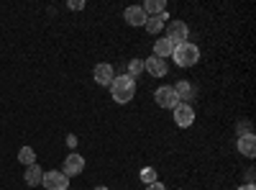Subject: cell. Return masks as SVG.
I'll return each mask as SVG.
<instances>
[{
    "instance_id": "obj_21",
    "label": "cell",
    "mask_w": 256,
    "mask_h": 190,
    "mask_svg": "<svg viewBox=\"0 0 256 190\" xmlns=\"http://www.w3.org/2000/svg\"><path fill=\"white\" fill-rule=\"evenodd\" d=\"M67 6H70V11H82V8H84V3H82V0H70Z\"/></svg>"
},
{
    "instance_id": "obj_23",
    "label": "cell",
    "mask_w": 256,
    "mask_h": 190,
    "mask_svg": "<svg viewBox=\"0 0 256 190\" xmlns=\"http://www.w3.org/2000/svg\"><path fill=\"white\" fill-rule=\"evenodd\" d=\"M146 190H166V187H164V185L156 180V182H152V185H146Z\"/></svg>"
},
{
    "instance_id": "obj_16",
    "label": "cell",
    "mask_w": 256,
    "mask_h": 190,
    "mask_svg": "<svg viewBox=\"0 0 256 190\" xmlns=\"http://www.w3.org/2000/svg\"><path fill=\"white\" fill-rule=\"evenodd\" d=\"M41 177H44V172H41V167H38V164L26 167V175H24V180H26L28 185H41Z\"/></svg>"
},
{
    "instance_id": "obj_15",
    "label": "cell",
    "mask_w": 256,
    "mask_h": 190,
    "mask_svg": "<svg viewBox=\"0 0 256 190\" xmlns=\"http://www.w3.org/2000/svg\"><path fill=\"white\" fill-rule=\"evenodd\" d=\"M172 52H174V44L169 39H159L156 44H154V57H159V59H166V57H172Z\"/></svg>"
},
{
    "instance_id": "obj_17",
    "label": "cell",
    "mask_w": 256,
    "mask_h": 190,
    "mask_svg": "<svg viewBox=\"0 0 256 190\" xmlns=\"http://www.w3.org/2000/svg\"><path fill=\"white\" fill-rule=\"evenodd\" d=\"M18 162H20V164H26V167L36 164V152L31 149V146H24V149L18 152Z\"/></svg>"
},
{
    "instance_id": "obj_9",
    "label": "cell",
    "mask_w": 256,
    "mask_h": 190,
    "mask_svg": "<svg viewBox=\"0 0 256 190\" xmlns=\"http://www.w3.org/2000/svg\"><path fill=\"white\" fill-rule=\"evenodd\" d=\"M82 170H84V159H82L80 154H74V152H72V154H70L67 159H64V167H62V172L67 175V177H74V175H80Z\"/></svg>"
},
{
    "instance_id": "obj_6",
    "label": "cell",
    "mask_w": 256,
    "mask_h": 190,
    "mask_svg": "<svg viewBox=\"0 0 256 190\" xmlns=\"http://www.w3.org/2000/svg\"><path fill=\"white\" fill-rule=\"evenodd\" d=\"M172 116H174V123L180 126V129H190V126L195 123V108H192L190 103H180L172 111Z\"/></svg>"
},
{
    "instance_id": "obj_18",
    "label": "cell",
    "mask_w": 256,
    "mask_h": 190,
    "mask_svg": "<svg viewBox=\"0 0 256 190\" xmlns=\"http://www.w3.org/2000/svg\"><path fill=\"white\" fill-rule=\"evenodd\" d=\"M141 72H144V59H131L128 62V77L131 80H136Z\"/></svg>"
},
{
    "instance_id": "obj_24",
    "label": "cell",
    "mask_w": 256,
    "mask_h": 190,
    "mask_svg": "<svg viewBox=\"0 0 256 190\" xmlns=\"http://www.w3.org/2000/svg\"><path fill=\"white\" fill-rule=\"evenodd\" d=\"M238 190H256V187H254V182H246V185H241Z\"/></svg>"
},
{
    "instance_id": "obj_14",
    "label": "cell",
    "mask_w": 256,
    "mask_h": 190,
    "mask_svg": "<svg viewBox=\"0 0 256 190\" xmlns=\"http://www.w3.org/2000/svg\"><path fill=\"white\" fill-rule=\"evenodd\" d=\"M141 11L146 13V18L148 16H162V13H166V3L164 0H146V3L141 6Z\"/></svg>"
},
{
    "instance_id": "obj_11",
    "label": "cell",
    "mask_w": 256,
    "mask_h": 190,
    "mask_svg": "<svg viewBox=\"0 0 256 190\" xmlns=\"http://www.w3.org/2000/svg\"><path fill=\"white\" fill-rule=\"evenodd\" d=\"M174 93H177V98H180V103H192L195 100V88H192V82H187V80H180L177 85H174Z\"/></svg>"
},
{
    "instance_id": "obj_8",
    "label": "cell",
    "mask_w": 256,
    "mask_h": 190,
    "mask_svg": "<svg viewBox=\"0 0 256 190\" xmlns=\"http://www.w3.org/2000/svg\"><path fill=\"white\" fill-rule=\"evenodd\" d=\"M144 72H148L152 77H164L166 72H169V65L164 59H159V57H148V59H144Z\"/></svg>"
},
{
    "instance_id": "obj_13",
    "label": "cell",
    "mask_w": 256,
    "mask_h": 190,
    "mask_svg": "<svg viewBox=\"0 0 256 190\" xmlns=\"http://www.w3.org/2000/svg\"><path fill=\"white\" fill-rule=\"evenodd\" d=\"M166 21H169V13H162V16H148L146 18V24H144V29L152 34V36H156L164 26H166Z\"/></svg>"
},
{
    "instance_id": "obj_20",
    "label": "cell",
    "mask_w": 256,
    "mask_h": 190,
    "mask_svg": "<svg viewBox=\"0 0 256 190\" xmlns=\"http://www.w3.org/2000/svg\"><path fill=\"white\" fill-rule=\"evenodd\" d=\"M236 131H238V136H244V134H254V131H251V123H248V121H238Z\"/></svg>"
},
{
    "instance_id": "obj_1",
    "label": "cell",
    "mask_w": 256,
    "mask_h": 190,
    "mask_svg": "<svg viewBox=\"0 0 256 190\" xmlns=\"http://www.w3.org/2000/svg\"><path fill=\"white\" fill-rule=\"evenodd\" d=\"M110 95L118 105H126L131 103L134 95H136V80H131L128 75H118L113 82H110Z\"/></svg>"
},
{
    "instance_id": "obj_2",
    "label": "cell",
    "mask_w": 256,
    "mask_h": 190,
    "mask_svg": "<svg viewBox=\"0 0 256 190\" xmlns=\"http://www.w3.org/2000/svg\"><path fill=\"white\" fill-rule=\"evenodd\" d=\"M172 59L177 62V67H192L200 62V47L192 44V41H182V44L174 47Z\"/></svg>"
},
{
    "instance_id": "obj_22",
    "label": "cell",
    "mask_w": 256,
    "mask_h": 190,
    "mask_svg": "<svg viewBox=\"0 0 256 190\" xmlns=\"http://www.w3.org/2000/svg\"><path fill=\"white\" fill-rule=\"evenodd\" d=\"M67 146H70V149H74V146H77V136L74 134H67Z\"/></svg>"
},
{
    "instance_id": "obj_19",
    "label": "cell",
    "mask_w": 256,
    "mask_h": 190,
    "mask_svg": "<svg viewBox=\"0 0 256 190\" xmlns=\"http://www.w3.org/2000/svg\"><path fill=\"white\" fill-rule=\"evenodd\" d=\"M138 177H141V182H146V185H152V182H156V180H159V177H156V172L152 170V167L141 170V175H138Z\"/></svg>"
},
{
    "instance_id": "obj_12",
    "label": "cell",
    "mask_w": 256,
    "mask_h": 190,
    "mask_svg": "<svg viewBox=\"0 0 256 190\" xmlns=\"http://www.w3.org/2000/svg\"><path fill=\"white\" fill-rule=\"evenodd\" d=\"M123 18H126V24H128V26H144V24H146V13L141 11V6H131V8H126Z\"/></svg>"
},
{
    "instance_id": "obj_7",
    "label": "cell",
    "mask_w": 256,
    "mask_h": 190,
    "mask_svg": "<svg viewBox=\"0 0 256 190\" xmlns=\"http://www.w3.org/2000/svg\"><path fill=\"white\" fill-rule=\"evenodd\" d=\"M92 77H95L98 85L110 88V82L116 80V70H113V65H108V62H100V65L95 67V72H92Z\"/></svg>"
},
{
    "instance_id": "obj_10",
    "label": "cell",
    "mask_w": 256,
    "mask_h": 190,
    "mask_svg": "<svg viewBox=\"0 0 256 190\" xmlns=\"http://www.w3.org/2000/svg\"><path fill=\"white\" fill-rule=\"evenodd\" d=\"M236 146H238V152H241L244 157H248V159L256 157V136H254V134H244V136H238Z\"/></svg>"
},
{
    "instance_id": "obj_5",
    "label": "cell",
    "mask_w": 256,
    "mask_h": 190,
    "mask_svg": "<svg viewBox=\"0 0 256 190\" xmlns=\"http://www.w3.org/2000/svg\"><path fill=\"white\" fill-rule=\"evenodd\" d=\"M41 185H44L46 190H70V177L64 175L62 170H52V172H44V177H41Z\"/></svg>"
},
{
    "instance_id": "obj_3",
    "label": "cell",
    "mask_w": 256,
    "mask_h": 190,
    "mask_svg": "<svg viewBox=\"0 0 256 190\" xmlns=\"http://www.w3.org/2000/svg\"><path fill=\"white\" fill-rule=\"evenodd\" d=\"M154 100L159 103V108H166V111H174L177 105H180V98H177L174 88H169V85H162V88H156V93H154Z\"/></svg>"
},
{
    "instance_id": "obj_4",
    "label": "cell",
    "mask_w": 256,
    "mask_h": 190,
    "mask_svg": "<svg viewBox=\"0 0 256 190\" xmlns=\"http://www.w3.org/2000/svg\"><path fill=\"white\" fill-rule=\"evenodd\" d=\"M187 36H190V26L184 24V21H169L166 24V36L164 39H169L174 47L182 44V41H187Z\"/></svg>"
},
{
    "instance_id": "obj_25",
    "label": "cell",
    "mask_w": 256,
    "mask_h": 190,
    "mask_svg": "<svg viewBox=\"0 0 256 190\" xmlns=\"http://www.w3.org/2000/svg\"><path fill=\"white\" fill-rule=\"evenodd\" d=\"M95 190H108V187H105V185H95Z\"/></svg>"
}]
</instances>
